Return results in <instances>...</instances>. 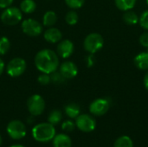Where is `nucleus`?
<instances>
[{"mask_svg":"<svg viewBox=\"0 0 148 147\" xmlns=\"http://www.w3.org/2000/svg\"><path fill=\"white\" fill-rule=\"evenodd\" d=\"M35 65L41 73L50 75L59 67L58 55L51 49H43L36 55Z\"/></svg>","mask_w":148,"mask_h":147,"instance_id":"f257e3e1","label":"nucleus"},{"mask_svg":"<svg viewBox=\"0 0 148 147\" xmlns=\"http://www.w3.org/2000/svg\"><path fill=\"white\" fill-rule=\"evenodd\" d=\"M32 136L38 142H48L56 136L55 126L49 122L37 124L32 129Z\"/></svg>","mask_w":148,"mask_h":147,"instance_id":"f03ea898","label":"nucleus"},{"mask_svg":"<svg viewBox=\"0 0 148 147\" xmlns=\"http://www.w3.org/2000/svg\"><path fill=\"white\" fill-rule=\"evenodd\" d=\"M104 45V39L99 33L93 32L88 34L83 42L84 49L89 54H95L100 51Z\"/></svg>","mask_w":148,"mask_h":147,"instance_id":"7ed1b4c3","label":"nucleus"},{"mask_svg":"<svg viewBox=\"0 0 148 147\" xmlns=\"http://www.w3.org/2000/svg\"><path fill=\"white\" fill-rule=\"evenodd\" d=\"M0 18L4 24L13 26L21 22L23 18V14L19 8L15 6H10L3 10Z\"/></svg>","mask_w":148,"mask_h":147,"instance_id":"20e7f679","label":"nucleus"},{"mask_svg":"<svg viewBox=\"0 0 148 147\" xmlns=\"http://www.w3.org/2000/svg\"><path fill=\"white\" fill-rule=\"evenodd\" d=\"M27 68V64L24 59L20 57H15L11 59L6 66L7 74L13 78L22 75Z\"/></svg>","mask_w":148,"mask_h":147,"instance_id":"39448f33","label":"nucleus"},{"mask_svg":"<svg viewBox=\"0 0 148 147\" xmlns=\"http://www.w3.org/2000/svg\"><path fill=\"white\" fill-rule=\"evenodd\" d=\"M27 107L29 113L36 117L43 113L45 109V101L41 95L33 94L27 101Z\"/></svg>","mask_w":148,"mask_h":147,"instance_id":"423d86ee","label":"nucleus"},{"mask_svg":"<svg viewBox=\"0 0 148 147\" xmlns=\"http://www.w3.org/2000/svg\"><path fill=\"white\" fill-rule=\"evenodd\" d=\"M22 30L29 36H38L42 32V25L40 22L33 18H28L22 22Z\"/></svg>","mask_w":148,"mask_h":147,"instance_id":"0eeeda50","label":"nucleus"},{"mask_svg":"<svg viewBox=\"0 0 148 147\" xmlns=\"http://www.w3.org/2000/svg\"><path fill=\"white\" fill-rule=\"evenodd\" d=\"M7 133L9 136L16 140L21 139L26 135V126L25 125L17 120H11L7 126Z\"/></svg>","mask_w":148,"mask_h":147,"instance_id":"6e6552de","label":"nucleus"},{"mask_svg":"<svg viewBox=\"0 0 148 147\" xmlns=\"http://www.w3.org/2000/svg\"><path fill=\"white\" fill-rule=\"evenodd\" d=\"M75 126L77 128L84 133H90L95 129V120L88 114H80L75 119Z\"/></svg>","mask_w":148,"mask_h":147,"instance_id":"1a4fd4ad","label":"nucleus"},{"mask_svg":"<svg viewBox=\"0 0 148 147\" xmlns=\"http://www.w3.org/2000/svg\"><path fill=\"white\" fill-rule=\"evenodd\" d=\"M110 107V101L105 98H99L91 102L89 112L95 116H102L108 113Z\"/></svg>","mask_w":148,"mask_h":147,"instance_id":"9d476101","label":"nucleus"},{"mask_svg":"<svg viewBox=\"0 0 148 147\" xmlns=\"http://www.w3.org/2000/svg\"><path fill=\"white\" fill-rule=\"evenodd\" d=\"M74 43L69 39H64L59 42L56 48V54L62 59H67L74 53Z\"/></svg>","mask_w":148,"mask_h":147,"instance_id":"9b49d317","label":"nucleus"},{"mask_svg":"<svg viewBox=\"0 0 148 147\" xmlns=\"http://www.w3.org/2000/svg\"><path fill=\"white\" fill-rule=\"evenodd\" d=\"M60 73L64 76L66 80L75 78L78 74V68L73 62L67 61L62 62L59 67Z\"/></svg>","mask_w":148,"mask_h":147,"instance_id":"f8f14e48","label":"nucleus"},{"mask_svg":"<svg viewBox=\"0 0 148 147\" xmlns=\"http://www.w3.org/2000/svg\"><path fill=\"white\" fill-rule=\"evenodd\" d=\"M44 39L50 43H56L59 42L62 38V31L55 27H49L47 29L43 34Z\"/></svg>","mask_w":148,"mask_h":147,"instance_id":"ddd939ff","label":"nucleus"},{"mask_svg":"<svg viewBox=\"0 0 148 147\" xmlns=\"http://www.w3.org/2000/svg\"><path fill=\"white\" fill-rule=\"evenodd\" d=\"M134 62L135 67L140 70H148V52H141L138 54L134 59Z\"/></svg>","mask_w":148,"mask_h":147,"instance_id":"4468645a","label":"nucleus"},{"mask_svg":"<svg viewBox=\"0 0 148 147\" xmlns=\"http://www.w3.org/2000/svg\"><path fill=\"white\" fill-rule=\"evenodd\" d=\"M72 141L69 136L64 133H60L56 135L53 139V146L54 147H71Z\"/></svg>","mask_w":148,"mask_h":147,"instance_id":"2eb2a0df","label":"nucleus"},{"mask_svg":"<svg viewBox=\"0 0 148 147\" xmlns=\"http://www.w3.org/2000/svg\"><path fill=\"white\" fill-rule=\"evenodd\" d=\"M64 112L68 117L70 119H76L81 113V107L76 103H69L65 106Z\"/></svg>","mask_w":148,"mask_h":147,"instance_id":"dca6fc26","label":"nucleus"},{"mask_svg":"<svg viewBox=\"0 0 148 147\" xmlns=\"http://www.w3.org/2000/svg\"><path fill=\"white\" fill-rule=\"evenodd\" d=\"M136 2L137 0H114L115 6L118 8V10L124 12L133 10L136 4Z\"/></svg>","mask_w":148,"mask_h":147,"instance_id":"f3484780","label":"nucleus"},{"mask_svg":"<svg viewBox=\"0 0 148 147\" xmlns=\"http://www.w3.org/2000/svg\"><path fill=\"white\" fill-rule=\"evenodd\" d=\"M139 18L140 16L137 15V13L133 11L132 10L125 11L122 16V19L124 23L127 25H135L139 23Z\"/></svg>","mask_w":148,"mask_h":147,"instance_id":"a211bd4d","label":"nucleus"},{"mask_svg":"<svg viewBox=\"0 0 148 147\" xmlns=\"http://www.w3.org/2000/svg\"><path fill=\"white\" fill-rule=\"evenodd\" d=\"M57 21V16L55 11L48 10L44 13L42 16V23L46 27H52L56 24Z\"/></svg>","mask_w":148,"mask_h":147,"instance_id":"6ab92c4d","label":"nucleus"},{"mask_svg":"<svg viewBox=\"0 0 148 147\" xmlns=\"http://www.w3.org/2000/svg\"><path fill=\"white\" fill-rule=\"evenodd\" d=\"M19 9L25 14H31L36 10V3L34 0H23L20 3Z\"/></svg>","mask_w":148,"mask_h":147,"instance_id":"aec40b11","label":"nucleus"},{"mask_svg":"<svg viewBox=\"0 0 148 147\" xmlns=\"http://www.w3.org/2000/svg\"><path fill=\"white\" fill-rule=\"evenodd\" d=\"M62 113L60 110L55 109L53 111H51L48 116V122L52 124L53 126L59 124L62 121Z\"/></svg>","mask_w":148,"mask_h":147,"instance_id":"412c9836","label":"nucleus"},{"mask_svg":"<svg viewBox=\"0 0 148 147\" xmlns=\"http://www.w3.org/2000/svg\"><path fill=\"white\" fill-rule=\"evenodd\" d=\"M114 147H134V143L128 136H121L116 139Z\"/></svg>","mask_w":148,"mask_h":147,"instance_id":"4be33fe9","label":"nucleus"},{"mask_svg":"<svg viewBox=\"0 0 148 147\" xmlns=\"http://www.w3.org/2000/svg\"><path fill=\"white\" fill-rule=\"evenodd\" d=\"M78 20H79L78 14L74 10L67 12L65 16V21L69 25H75L78 23Z\"/></svg>","mask_w":148,"mask_h":147,"instance_id":"5701e85b","label":"nucleus"},{"mask_svg":"<svg viewBox=\"0 0 148 147\" xmlns=\"http://www.w3.org/2000/svg\"><path fill=\"white\" fill-rule=\"evenodd\" d=\"M10 40L5 36L0 37V55H5L10 50Z\"/></svg>","mask_w":148,"mask_h":147,"instance_id":"b1692460","label":"nucleus"},{"mask_svg":"<svg viewBox=\"0 0 148 147\" xmlns=\"http://www.w3.org/2000/svg\"><path fill=\"white\" fill-rule=\"evenodd\" d=\"M50 80H51V82H53L54 84H57V85H59V84H62V83H63L65 81H66V79L64 78V76L60 73V71H55V72H53V73H51L50 75Z\"/></svg>","mask_w":148,"mask_h":147,"instance_id":"393cba45","label":"nucleus"},{"mask_svg":"<svg viewBox=\"0 0 148 147\" xmlns=\"http://www.w3.org/2000/svg\"><path fill=\"white\" fill-rule=\"evenodd\" d=\"M66 4L72 10H77L83 6L85 0H65Z\"/></svg>","mask_w":148,"mask_h":147,"instance_id":"a878e982","label":"nucleus"},{"mask_svg":"<svg viewBox=\"0 0 148 147\" xmlns=\"http://www.w3.org/2000/svg\"><path fill=\"white\" fill-rule=\"evenodd\" d=\"M139 23L145 30H148V10L141 13L139 18Z\"/></svg>","mask_w":148,"mask_h":147,"instance_id":"bb28decb","label":"nucleus"},{"mask_svg":"<svg viewBox=\"0 0 148 147\" xmlns=\"http://www.w3.org/2000/svg\"><path fill=\"white\" fill-rule=\"evenodd\" d=\"M37 81L39 84L42 85V86H46L48 84H49L51 82L50 80V75L49 74H44L42 73V75H40L37 78Z\"/></svg>","mask_w":148,"mask_h":147,"instance_id":"cd10ccee","label":"nucleus"},{"mask_svg":"<svg viewBox=\"0 0 148 147\" xmlns=\"http://www.w3.org/2000/svg\"><path fill=\"white\" fill-rule=\"evenodd\" d=\"M62 128L65 132H68V133L72 132L75 128V123H74L72 120H65L62 124Z\"/></svg>","mask_w":148,"mask_h":147,"instance_id":"c85d7f7f","label":"nucleus"},{"mask_svg":"<svg viewBox=\"0 0 148 147\" xmlns=\"http://www.w3.org/2000/svg\"><path fill=\"white\" fill-rule=\"evenodd\" d=\"M139 42H140V44L144 47V48H148V30L145 31L144 33H142L140 36V38H139Z\"/></svg>","mask_w":148,"mask_h":147,"instance_id":"c756f323","label":"nucleus"},{"mask_svg":"<svg viewBox=\"0 0 148 147\" xmlns=\"http://www.w3.org/2000/svg\"><path fill=\"white\" fill-rule=\"evenodd\" d=\"M85 62H86V65L88 68H91L95 65V55L94 54H89L86 59H85Z\"/></svg>","mask_w":148,"mask_h":147,"instance_id":"7c9ffc66","label":"nucleus"},{"mask_svg":"<svg viewBox=\"0 0 148 147\" xmlns=\"http://www.w3.org/2000/svg\"><path fill=\"white\" fill-rule=\"evenodd\" d=\"M14 0H0V9H5L10 7Z\"/></svg>","mask_w":148,"mask_h":147,"instance_id":"2f4dec72","label":"nucleus"},{"mask_svg":"<svg viewBox=\"0 0 148 147\" xmlns=\"http://www.w3.org/2000/svg\"><path fill=\"white\" fill-rule=\"evenodd\" d=\"M143 83H144L145 88L148 91V70L147 71V73L145 74V76H144V79H143Z\"/></svg>","mask_w":148,"mask_h":147,"instance_id":"473e14b6","label":"nucleus"},{"mask_svg":"<svg viewBox=\"0 0 148 147\" xmlns=\"http://www.w3.org/2000/svg\"><path fill=\"white\" fill-rule=\"evenodd\" d=\"M4 68H5V64H4V62H3V61L0 58V75L3 74Z\"/></svg>","mask_w":148,"mask_h":147,"instance_id":"72a5a7b5","label":"nucleus"},{"mask_svg":"<svg viewBox=\"0 0 148 147\" xmlns=\"http://www.w3.org/2000/svg\"><path fill=\"white\" fill-rule=\"evenodd\" d=\"M10 147H24L23 146H21V145H13V146H11Z\"/></svg>","mask_w":148,"mask_h":147,"instance_id":"f704fd0d","label":"nucleus"},{"mask_svg":"<svg viewBox=\"0 0 148 147\" xmlns=\"http://www.w3.org/2000/svg\"><path fill=\"white\" fill-rule=\"evenodd\" d=\"M2 145V137H1V135H0V146Z\"/></svg>","mask_w":148,"mask_h":147,"instance_id":"c9c22d12","label":"nucleus"},{"mask_svg":"<svg viewBox=\"0 0 148 147\" xmlns=\"http://www.w3.org/2000/svg\"><path fill=\"white\" fill-rule=\"evenodd\" d=\"M147 1V5H148V0H146Z\"/></svg>","mask_w":148,"mask_h":147,"instance_id":"e433bc0d","label":"nucleus"},{"mask_svg":"<svg viewBox=\"0 0 148 147\" xmlns=\"http://www.w3.org/2000/svg\"><path fill=\"white\" fill-rule=\"evenodd\" d=\"M147 52H148V48H147Z\"/></svg>","mask_w":148,"mask_h":147,"instance_id":"4c0bfd02","label":"nucleus"}]
</instances>
